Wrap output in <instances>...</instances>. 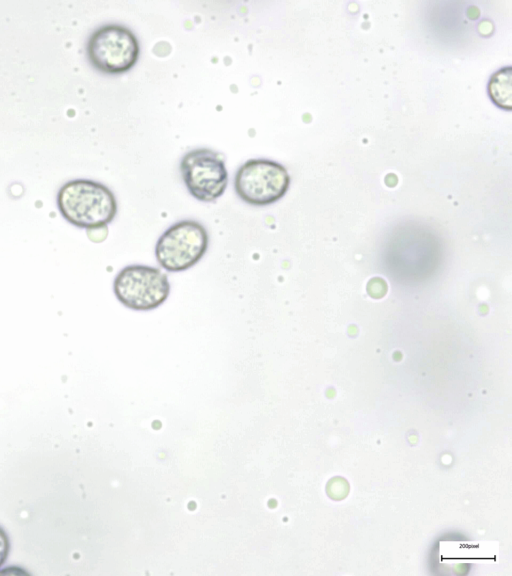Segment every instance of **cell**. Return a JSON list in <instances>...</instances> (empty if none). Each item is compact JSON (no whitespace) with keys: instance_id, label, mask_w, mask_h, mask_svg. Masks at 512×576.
I'll list each match as a JSON object with an SVG mask.
<instances>
[{"instance_id":"5","label":"cell","mask_w":512,"mask_h":576,"mask_svg":"<svg viewBox=\"0 0 512 576\" xmlns=\"http://www.w3.org/2000/svg\"><path fill=\"white\" fill-rule=\"evenodd\" d=\"M290 185L286 168L268 159H250L242 164L234 177L238 197L254 206H266L280 200Z\"/></svg>"},{"instance_id":"6","label":"cell","mask_w":512,"mask_h":576,"mask_svg":"<svg viewBox=\"0 0 512 576\" xmlns=\"http://www.w3.org/2000/svg\"><path fill=\"white\" fill-rule=\"evenodd\" d=\"M182 180L189 193L202 202H212L223 195L228 172L218 153L197 148L184 154L180 162Z\"/></svg>"},{"instance_id":"2","label":"cell","mask_w":512,"mask_h":576,"mask_svg":"<svg viewBox=\"0 0 512 576\" xmlns=\"http://www.w3.org/2000/svg\"><path fill=\"white\" fill-rule=\"evenodd\" d=\"M140 53L135 34L120 24H106L89 36L86 43V56L89 63L98 71L116 75L130 70L137 62Z\"/></svg>"},{"instance_id":"8","label":"cell","mask_w":512,"mask_h":576,"mask_svg":"<svg viewBox=\"0 0 512 576\" xmlns=\"http://www.w3.org/2000/svg\"><path fill=\"white\" fill-rule=\"evenodd\" d=\"M10 551V540L7 532L0 526V568L6 562Z\"/></svg>"},{"instance_id":"1","label":"cell","mask_w":512,"mask_h":576,"mask_svg":"<svg viewBox=\"0 0 512 576\" xmlns=\"http://www.w3.org/2000/svg\"><path fill=\"white\" fill-rule=\"evenodd\" d=\"M56 202L67 222L87 230L106 227L118 209L114 193L104 184L89 179L66 182L59 189Z\"/></svg>"},{"instance_id":"3","label":"cell","mask_w":512,"mask_h":576,"mask_svg":"<svg viewBox=\"0 0 512 576\" xmlns=\"http://www.w3.org/2000/svg\"><path fill=\"white\" fill-rule=\"evenodd\" d=\"M209 235L195 220H182L166 229L157 240L155 257L168 272H183L196 265L207 252Z\"/></svg>"},{"instance_id":"4","label":"cell","mask_w":512,"mask_h":576,"mask_svg":"<svg viewBox=\"0 0 512 576\" xmlns=\"http://www.w3.org/2000/svg\"><path fill=\"white\" fill-rule=\"evenodd\" d=\"M117 300L134 311H150L161 306L170 294V282L159 268L133 264L121 269L113 281Z\"/></svg>"},{"instance_id":"7","label":"cell","mask_w":512,"mask_h":576,"mask_svg":"<svg viewBox=\"0 0 512 576\" xmlns=\"http://www.w3.org/2000/svg\"><path fill=\"white\" fill-rule=\"evenodd\" d=\"M512 69L510 66L495 72L488 83V94L498 107L510 110L512 107Z\"/></svg>"}]
</instances>
